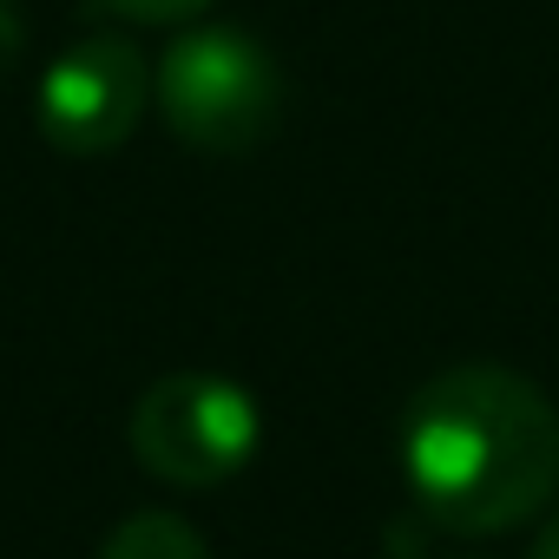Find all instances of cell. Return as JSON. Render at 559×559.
I'll return each mask as SVG.
<instances>
[{"mask_svg": "<svg viewBox=\"0 0 559 559\" xmlns=\"http://www.w3.org/2000/svg\"><path fill=\"white\" fill-rule=\"evenodd\" d=\"M99 8H112V14H126V21H145V27H171V21L204 14L211 0H99Z\"/></svg>", "mask_w": 559, "mask_h": 559, "instance_id": "8992f818", "label": "cell"}, {"mask_svg": "<svg viewBox=\"0 0 559 559\" xmlns=\"http://www.w3.org/2000/svg\"><path fill=\"white\" fill-rule=\"evenodd\" d=\"M132 454L165 487H224L257 454V402L217 369L158 376L132 402Z\"/></svg>", "mask_w": 559, "mask_h": 559, "instance_id": "3957f363", "label": "cell"}, {"mask_svg": "<svg viewBox=\"0 0 559 559\" xmlns=\"http://www.w3.org/2000/svg\"><path fill=\"white\" fill-rule=\"evenodd\" d=\"M145 60L132 40L119 34H86L73 40L47 73H40V93H34V112H40V132L73 152V158H99V152H119L132 132H139V112H145Z\"/></svg>", "mask_w": 559, "mask_h": 559, "instance_id": "277c9868", "label": "cell"}, {"mask_svg": "<svg viewBox=\"0 0 559 559\" xmlns=\"http://www.w3.org/2000/svg\"><path fill=\"white\" fill-rule=\"evenodd\" d=\"M395 454L435 526L507 533L559 493V408L500 362H461L408 395Z\"/></svg>", "mask_w": 559, "mask_h": 559, "instance_id": "6da1fadb", "label": "cell"}, {"mask_svg": "<svg viewBox=\"0 0 559 559\" xmlns=\"http://www.w3.org/2000/svg\"><path fill=\"white\" fill-rule=\"evenodd\" d=\"M99 559H211L198 526L178 520V513H132L106 533Z\"/></svg>", "mask_w": 559, "mask_h": 559, "instance_id": "5b68a950", "label": "cell"}, {"mask_svg": "<svg viewBox=\"0 0 559 559\" xmlns=\"http://www.w3.org/2000/svg\"><path fill=\"white\" fill-rule=\"evenodd\" d=\"M526 559H559V513L539 526V539H533V552H526Z\"/></svg>", "mask_w": 559, "mask_h": 559, "instance_id": "52a82bcc", "label": "cell"}, {"mask_svg": "<svg viewBox=\"0 0 559 559\" xmlns=\"http://www.w3.org/2000/svg\"><path fill=\"white\" fill-rule=\"evenodd\" d=\"M158 112L191 152L237 158L270 139L284 112V73L263 40L237 27H191L158 60Z\"/></svg>", "mask_w": 559, "mask_h": 559, "instance_id": "7a4b0ae2", "label": "cell"}]
</instances>
